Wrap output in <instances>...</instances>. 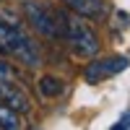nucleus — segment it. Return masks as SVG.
I'll list each match as a JSON object with an SVG mask.
<instances>
[{"mask_svg":"<svg viewBox=\"0 0 130 130\" xmlns=\"http://www.w3.org/2000/svg\"><path fill=\"white\" fill-rule=\"evenodd\" d=\"M0 52L21 60L24 65H29V68H37L39 65V50L34 47V42L18 26L8 24L3 18H0Z\"/></svg>","mask_w":130,"mask_h":130,"instance_id":"nucleus-1","label":"nucleus"},{"mask_svg":"<svg viewBox=\"0 0 130 130\" xmlns=\"http://www.w3.org/2000/svg\"><path fill=\"white\" fill-rule=\"evenodd\" d=\"M62 37L68 39L73 52L81 55V57H94L99 52V37H96V31L86 21H81L78 13L75 16H65L62 13Z\"/></svg>","mask_w":130,"mask_h":130,"instance_id":"nucleus-2","label":"nucleus"},{"mask_svg":"<svg viewBox=\"0 0 130 130\" xmlns=\"http://www.w3.org/2000/svg\"><path fill=\"white\" fill-rule=\"evenodd\" d=\"M24 16L31 26H34L39 34L44 37H62V13L52 10L44 3H37V0H24Z\"/></svg>","mask_w":130,"mask_h":130,"instance_id":"nucleus-3","label":"nucleus"},{"mask_svg":"<svg viewBox=\"0 0 130 130\" xmlns=\"http://www.w3.org/2000/svg\"><path fill=\"white\" fill-rule=\"evenodd\" d=\"M125 68H127V57H122V55H112V57L89 62V65H86V70H83V78L89 81V83H102V81L109 78V75L122 73Z\"/></svg>","mask_w":130,"mask_h":130,"instance_id":"nucleus-4","label":"nucleus"},{"mask_svg":"<svg viewBox=\"0 0 130 130\" xmlns=\"http://www.w3.org/2000/svg\"><path fill=\"white\" fill-rule=\"evenodd\" d=\"M0 104L10 107V109H16L18 115L21 112H29V96L18 89L13 81H0Z\"/></svg>","mask_w":130,"mask_h":130,"instance_id":"nucleus-5","label":"nucleus"},{"mask_svg":"<svg viewBox=\"0 0 130 130\" xmlns=\"http://www.w3.org/2000/svg\"><path fill=\"white\" fill-rule=\"evenodd\" d=\"M73 13L86 16V18H99L104 13V3L102 0H62Z\"/></svg>","mask_w":130,"mask_h":130,"instance_id":"nucleus-6","label":"nucleus"},{"mask_svg":"<svg viewBox=\"0 0 130 130\" xmlns=\"http://www.w3.org/2000/svg\"><path fill=\"white\" fill-rule=\"evenodd\" d=\"M0 127H5V130H18V127H21L18 112L10 109V107H5V104H0Z\"/></svg>","mask_w":130,"mask_h":130,"instance_id":"nucleus-7","label":"nucleus"},{"mask_svg":"<svg viewBox=\"0 0 130 130\" xmlns=\"http://www.w3.org/2000/svg\"><path fill=\"white\" fill-rule=\"evenodd\" d=\"M39 91H42V96H60L62 81L55 78V75H44V78H39Z\"/></svg>","mask_w":130,"mask_h":130,"instance_id":"nucleus-8","label":"nucleus"},{"mask_svg":"<svg viewBox=\"0 0 130 130\" xmlns=\"http://www.w3.org/2000/svg\"><path fill=\"white\" fill-rule=\"evenodd\" d=\"M0 81H18V70L5 60H0Z\"/></svg>","mask_w":130,"mask_h":130,"instance_id":"nucleus-9","label":"nucleus"},{"mask_svg":"<svg viewBox=\"0 0 130 130\" xmlns=\"http://www.w3.org/2000/svg\"><path fill=\"white\" fill-rule=\"evenodd\" d=\"M117 127H130V112H127L122 120H120V125H117Z\"/></svg>","mask_w":130,"mask_h":130,"instance_id":"nucleus-10","label":"nucleus"},{"mask_svg":"<svg viewBox=\"0 0 130 130\" xmlns=\"http://www.w3.org/2000/svg\"><path fill=\"white\" fill-rule=\"evenodd\" d=\"M0 57H3V52H0Z\"/></svg>","mask_w":130,"mask_h":130,"instance_id":"nucleus-11","label":"nucleus"}]
</instances>
